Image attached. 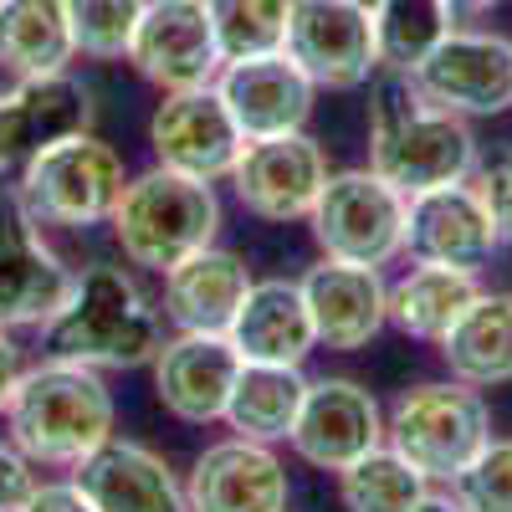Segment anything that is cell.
<instances>
[{
	"label": "cell",
	"instance_id": "obj_1",
	"mask_svg": "<svg viewBox=\"0 0 512 512\" xmlns=\"http://www.w3.org/2000/svg\"><path fill=\"white\" fill-rule=\"evenodd\" d=\"M369 169L405 200L420 190L461 185L477 169V139L461 113L436 108L410 72L379 67L369 93Z\"/></svg>",
	"mask_w": 512,
	"mask_h": 512
},
{
	"label": "cell",
	"instance_id": "obj_11",
	"mask_svg": "<svg viewBox=\"0 0 512 512\" xmlns=\"http://www.w3.org/2000/svg\"><path fill=\"white\" fill-rule=\"evenodd\" d=\"M236 200L262 221H308L318 190L328 180L323 149L297 128V134H272V139H246L236 169Z\"/></svg>",
	"mask_w": 512,
	"mask_h": 512
},
{
	"label": "cell",
	"instance_id": "obj_36",
	"mask_svg": "<svg viewBox=\"0 0 512 512\" xmlns=\"http://www.w3.org/2000/svg\"><path fill=\"white\" fill-rule=\"evenodd\" d=\"M21 349L6 338V328H0V410L11 405V395H16V384H21Z\"/></svg>",
	"mask_w": 512,
	"mask_h": 512
},
{
	"label": "cell",
	"instance_id": "obj_38",
	"mask_svg": "<svg viewBox=\"0 0 512 512\" xmlns=\"http://www.w3.org/2000/svg\"><path fill=\"white\" fill-rule=\"evenodd\" d=\"M410 512H466V507H461L456 497H436V492H425V497H420Z\"/></svg>",
	"mask_w": 512,
	"mask_h": 512
},
{
	"label": "cell",
	"instance_id": "obj_30",
	"mask_svg": "<svg viewBox=\"0 0 512 512\" xmlns=\"http://www.w3.org/2000/svg\"><path fill=\"white\" fill-rule=\"evenodd\" d=\"M205 6H210V26H216L221 62L282 52L292 0H205Z\"/></svg>",
	"mask_w": 512,
	"mask_h": 512
},
{
	"label": "cell",
	"instance_id": "obj_34",
	"mask_svg": "<svg viewBox=\"0 0 512 512\" xmlns=\"http://www.w3.org/2000/svg\"><path fill=\"white\" fill-rule=\"evenodd\" d=\"M36 492V472L16 446H0V512H21V502Z\"/></svg>",
	"mask_w": 512,
	"mask_h": 512
},
{
	"label": "cell",
	"instance_id": "obj_22",
	"mask_svg": "<svg viewBox=\"0 0 512 512\" xmlns=\"http://www.w3.org/2000/svg\"><path fill=\"white\" fill-rule=\"evenodd\" d=\"M226 338L236 344L241 364H297L313 354L318 333L308 318V297L297 282H251V292L241 297V308L226 328Z\"/></svg>",
	"mask_w": 512,
	"mask_h": 512
},
{
	"label": "cell",
	"instance_id": "obj_19",
	"mask_svg": "<svg viewBox=\"0 0 512 512\" xmlns=\"http://www.w3.org/2000/svg\"><path fill=\"white\" fill-rule=\"evenodd\" d=\"M190 512H287V472L267 441H221L190 472Z\"/></svg>",
	"mask_w": 512,
	"mask_h": 512
},
{
	"label": "cell",
	"instance_id": "obj_25",
	"mask_svg": "<svg viewBox=\"0 0 512 512\" xmlns=\"http://www.w3.org/2000/svg\"><path fill=\"white\" fill-rule=\"evenodd\" d=\"M72 57L67 0H0V67L11 77H52Z\"/></svg>",
	"mask_w": 512,
	"mask_h": 512
},
{
	"label": "cell",
	"instance_id": "obj_14",
	"mask_svg": "<svg viewBox=\"0 0 512 512\" xmlns=\"http://www.w3.org/2000/svg\"><path fill=\"white\" fill-rule=\"evenodd\" d=\"M292 451L318 472H344L384 441L379 405L354 379H313L292 425Z\"/></svg>",
	"mask_w": 512,
	"mask_h": 512
},
{
	"label": "cell",
	"instance_id": "obj_7",
	"mask_svg": "<svg viewBox=\"0 0 512 512\" xmlns=\"http://www.w3.org/2000/svg\"><path fill=\"white\" fill-rule=\"evenodd\" d=\"M313 241L333 262L384 267L405 251V195L379 180L374 169H344L328 175L313 205Z\"/></svg>",
	"mask_w": 512,
	"mask_h": 512
},
{
	"label": "cell",
	"instance_id": "obj_32",
	"mask_svg": "<svg viewBox=\"0 0 512 512\" xmlns=\"http://www.w3.org/2000/svg\"><path fill=\"white\" fill-rule=\"evenodd\" d=\"M451 487L466 512H512V441H487Z\"/></svg>",
	"mask_w": 512,
	"mask_h": 512
},
{
	"label": "cell",
	"instance_id": "obj_12",
	"mask_svg": "<svg viewBox=\"0 0 512 512\" xmlns=\"http://www.w3.org/2000/svg\"><path fill=\"white\" fill-rule=\"evenodd\" d=\"M72 282L77 277L41 246L21 195L0 190V328H47Z\"/></svg>",
	"mask_w": 512,
	"mask_h": 512
},
{
	"label": "cell",
	"instance_id": "obj_17",
	"mask_svg": "<svg viewBox=\"0 0 512 512\" xmlns=\"http://www.w3.org/2000/svg\"><path fill=\"white\" fill-rule=\"evenodd\" d=\"M236 374H241V354L226 333H180L175 344H159L154 354L159 405L190 425L226 420Z\"/></svg>",
	"mask_w": 512,
	"mask_h": 512
},
{
	"label": "cell",
	"instance_id": "obj_33",
	"mask_svg": "<svg viewBox=\"0 0 512 512\" xmlns=\"http://www.w3.org/2000/svg\"><path fill=\"white\" fill-rule=\"evenodd\" d=\"M477 195L487 205V216L497 226V241H512V154L492 159L477 175Z\"/></svg>",
	"mask_w": 512,
	"mask_h": 512
},
{
	"label": "cell",
	"instance_id": "obj_18",
	"mask_svg": "<svg viewBox=\"0 0 512 512\" xmlns=\"http://www.w3.org/2000/svg\"><path fill=\"white\" fill-rule=\"evenodd\" d=\"M93 118V98L77 77H16V88H0V175L26 164L67 134H82Z\"/></svg>",
	"mask_w": 512,
	"mask_h": 512
},
{
	"label": "cell",
	"instance_id": "obj_35",
	"mask_svg": "<svg viewBox=\"0 0 512 512\" xmlns=\"http://www.w3.org/2000/svg\"><path fill=\"white\" fill-rule=\"evenodd\" d=\"M21 512H98V507L77 492V482H57V487H36L21 502Z\"/></svg>",
	"mask_w": 512,
	"mask_h": 512
},
{
	"label": "cell",
	"instance_id": "obj_4",
	"mask_svg": "<svg viewBox=\"0 0 512 512\" xmlns=\"http://www.w3.org/2000/svg\"><path fill=\"white\" fill-rule=\"evenodd\" d=\"M221 231V200L210 180L180 175V169H149L128 180L113 205V236L134 267L169 272L185 256L205 251Z\"/></svg>",
	"mask_w": 512,
	"mask_h": 512
},
{
	"label": "cell",
	"instance_id": "obj_8",
	"mask_svg": "<svg viewBox=\"0 0 512 512\" xmlns=\"http://www.w3.org/2000/svg\"><path fill=\"white\" fill-rule=\"evenodd\" d=\"M282 52L313 77V88H364L379 72L369 0H292Z\"/></svg>",
	"mask_w": 512,
	"mask_h": 512
},
{
	"label": "cell",
	"instance_id": "obj_6",
	"mask_svg": "<svg viewBox=\"0 0 512 512\" xmlns=\"http://www.w3.org/2000/svg\"><path fill=\"white\" fill-rule=\"evenodd\" d=\"M390 451L431 482H456L492 441V415L472 384H415L390 410Z\"/></svg>",
	"mask_w": 512,
	"mask_h": 512
},
{
	"label": "cell",
	"instance_id": "obj_10",
	"mask_svg": "<svg viewBox=\"0 0 512 512\" xmlns=\"http://www.w3.org/2000/svg\"><path fill=\"white\" fill-rule=\"evenodd\" d=\"M410 77L446 113L461 118L502 113L512 108V41L492 31H451Z\"/></svg>",
	"mask_w": 512,
	"mask_h": 512
},
{
	"label": "cell",
	"instance_id": "obj_31",
	"mask_svg": "<svg viewBox=\"0 0 512 512\" xmlns=\"http://www.w3.org/2000/svg\"><path fill=\"white\" fill-rule=\"evenodd\" d=\"M139 16H144V0H67L72 47L93 62H118L128 57Z\"/></svg>",
	"mask_w": 512,
	"mask_h": 512
},
{
	"label": "cell",
	"instance_id": "obj_37",
	"mask_svg": "<svg viewBox=\"0 0 512 512\" xmlns=\"http://www.w3.org/2000/svg\"><path fill=\"white\" fill-rule=\"evenodd\" d=\"M446 6H451V16L461 21V16H487L492 6H502V0H446Z\"/></svg>",
	"mask_w": 512,
	"mask_h": 512
},
{
	"label": "cell",
	"instance_id": "obj_9",
	"mask_svg": "<svg viewBox=\"0 0 512 512\" xmlns=\"http://www.w3.org/2000/svg\"><path fill=\"white\" fill-rule=\"evenodd\" d=\"M128 62L159 93L210 88L221 77V47L205 0H144V16L128 41Z\"/></svg>",
	"mask_w": 512,
	"mask_h": 512
},
{
	"label": "cell",
	"instance_id": "obj_21",
	"mask_svg": "<svg viewBox=\"0 0 512 512\" xmlns=\"http://www.w3.org/2000/svg\"><path fill=\"white\" fill-rule=\"evenodd\" d=\"M72 482L98 512H190V497L169 477V466L134 441L108 436L93 456L77 461Z\"/></svg>",
	"mask_w": 512,
	"mask_h": 512
},
{
	"label": "cell",
	"instance_id": "obj_28",
	"mask_svg": "<svg viewBox=\"0 0 512 512\" xmlns=\"http://www.w3.org/2000/svg\"><path fill=\"white\" fill-rule=\"evenodd\" d=\"M369 11H374L379 67H395V72H415L456 31L446 0H369Z\"/></svg>",
	"mask_w": 512,
	"mask_h": 512
},
{
	"label": "cell",
	"instance_id": "obj_24",
	"mask_svg": "<svg viewBox=\"0 0 512 512\" xmlns=\"http://www.w3.org/2000/svg\"><path fill=\"white\" fill-rule=\"evenodd\" d=\"M441 359L472 390L512 379V292H477L451 333L441 338Z\"/></svg>",
	"mask_w": 512,
	"mask_h": 512
},
{
	"label": "cell",
	"instance_id": "obj_5",
	"mask_svg": "<svg viewBox=\"0 0 512 512\" xmlns=\"http://www.w3.org/2000/svg\"><path fill=\"white\" fill-rule=\"evenodd\" d=\"M123 159L93 139L88 128L67 134L47 149H36L21 164V205L31 210L36 226H98L113 221V205L123 195Z\"/></svg>",
	"mask_w": 512,
	"mask_h": 512
},
{
	"label": "cell",
	"instance_id": "obj_27",
	"mask_svg": "<svg viewBox=\"0 0 512 512\" xmlns=\"http://www.w3.org/2000/svg\"><path fill=\"white\" fill-rule=\"evenodd\" d=\"M303 395H308V379L297 364H241L226 405V425L246 441H282L292 436Z\"/></svg>",
	"mask_w": 512,
	"mask_h": 512
},
{
	"label": "cell",
	"instance_id": "obj_15",
	"mask_svg": "<svg viewBox=\"0 0 512 512\" xmlns=\"http://www.w3.org/2000/svg\"><path fill=\"white\" fill-rule=\"evenodd\" d=\"M405 251L431 267H461V272L487 267L497 251V226L487 216L477 185L461 180V185L410 195L405 200Z\"/></svg>",
	"mask_w": 512,
	"mask_h": 512
},
{
	"label": "cell",
	"instance_id": "obj_2",
	"mask_svg": "<svg viewBox=\"0 0 512 512\" xmlns=\"http://www.w3.org/2000/svg\"><path fill=\"white\" fill-rule=\"evenodd\" d=\"M47 359L82 364V369H139L159 354L164 328L159 313L144 303L134 277L118 267H88L67 303L47 323Z\"/></svg>",
	"mask_w": 512,
	"mask_h": 512
},
{
	"label": "cell",
	"instance_id": "obj_20",
	"mask_svg": "<svg viewBox=\"0 0 512 512\" xmlns=\"http://www.w3.org/2000/svg\"><path fill=\"white\" fill-rule=\"evenodd\" d=\"M308 297V318H313V333L318 344L349 354V349H364L369 338L390 323L384 318V303H390V287H384L379 267H354V262H323L297 282Z\"/></svg>",
	"mask_w": 512,
	"mask_h": 512
},
{
	"label": "cell",
	"instance_id": "obj_23",
	"mask_svg": "<svg viewBox=\"0 0 512 512\" xmlns=\"http://www.w3.org/2000/svg\"><path fill=\"white\" fill-rule=\"evenodd\" d=\"M246 292L251 277L241 256L205 246L164 272V318L185 333H226Z\"/></svg>",
	"mask_w": 512,
	"mask_h": 512
},
{
	"label": "cell",
	"instance_id": "obj_26",
	"mask_svg": "<svg viewBox=\"0 0 512 512\" xmlns=\"http://www.w3.org/2000/svg\"><path fill=\"white\" fill-rule=\"evenodd\" d=\"M477 292H482V287H477V272L420 262L410 277H400V282L390 287L384 318H390L400 333H410V338H431V344H441V338L451 333V323L472 308Z\"/></svg>",
	"mask_w": 512,
	"mask_h": 512
},
{
	"label": "cell",
	"instance_id": "obj_13",
	"mask_svg": "<svg viewBox=\"0 0 512 512\" xmlns=\"http://www.w3.org/2000/svg\"><path fill=\"white\" fill-rule=\"evenodd\" d=\"M149 144L164 169H180L195 180H221L236 169L246 139L226 108V98L210 88H185V93H164L154 123H149Z\"/></svg>",
	"mask_w": 512,
	"mask_h": 512
},
{
	"label": "cell",
	"instance_id": "obj_3",
	"mask_svg": "<svg viewBox=\"0 0 512 512\" xmlns=\"http://www.w3.org/2000/svg\"><path fill=\"white\" fill-rule=\"evenodd\" d=\"M6 420L11 446L31 466H77L113 436V395L98 369L47 359L41 369L21 374Z\"/></svg>",
	"mask_w": 512,
	"mask_h": 512
},
{
	"label": "cell",
	"instance_id": "obj_29",
	"mask_svg": "<svg viewBox=\"0 0 512 512\" xmlns=\"http://www.w3.org/2000/svg\"><path fill=\"white\" fill-rule=\"evenodd\" d=\"M344 507L349 512H410L425 497V472L400 456V451H384L374 446L369 456H359L354 466H344Z\"/></svg>",
	"mask_w": 512,
	"mask_h": 512
},
{
	"label": "cell",
	"instance_id": "obj_16",
	"mask_svg": "<svg viewBox=\"0 0 512 512\" xmlns=\"http://www.w3.org/2000/svg\"><path fill=\"white\" fill-rule=\"evenodd\" d=\"M216 93L226 98L241 139H272V134H297L313 113V77L297 67L287 52L226 62L216 77Z\"/></svg>",
	"mask_w": 512,
	"mask_h": 512
}]
</instances>
